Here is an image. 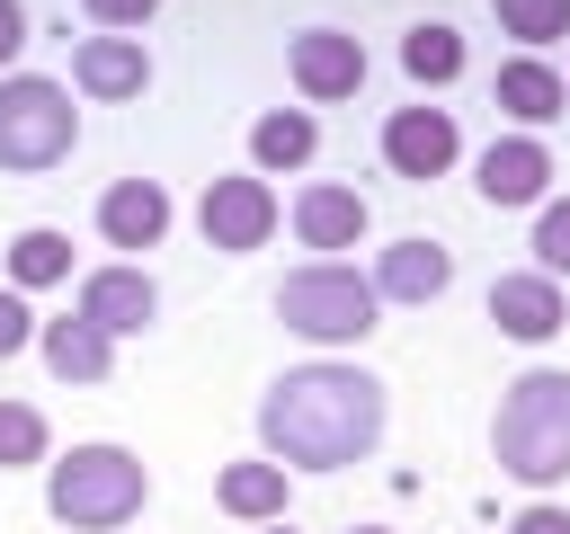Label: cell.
Segmentation results:
<instances>
[{
    "label": "cell",
    "mask_w": 570,
    "mask_h": 534,
    "mask_svg": "<svg viewBox=\"0 0 570 534\" xmlns=\"http://www.w3.org/2000/svg\"><path fill=\"white\" fill-rule=\"evenodd\" d=\"M383 383L365 365H338V356H312V365H285L267 392H258V445L267 463L285 472H347L383 445Z\"/></svg>",
    "instance_id": "6da1fadb"
},
{
    "label": "cell",
    "mask_w": 570,
    "mask_h": 534,
    "mask_svg": "<svg viewBox=\"0 0 570 534\" xmlns=\"http://www.w3.org/2000/svg\"><path fill=\"white\" fill-rule=\"evenodd\" d=\"M490 454H499V472L525 481V490L570 481V374H561V365H525V374L499 392Z\"/></svg>",
    "instance_id": "7a4b0ae2"
},
{
    "label": "cell",
    "mask_w": 570,
    "mask_h": 534,
    "mask_svg": "<svg viewBox=\"0 0 570 534\" xmlns=\"http://www.w3.org/2000/svg\"><path fill=\"white\" fill-rule=\"evenodd\" d=\"M142 498H151V472H142L134 445H107L98 436V445H71V454L45 463V507L71 534H116V525L142 516Z\"/></svg>",
    "instance_id": "3957f363"
},
{
    "label": "cell",
    "mask_w": 570,
    "mask_h": 534,
    "mask_svg": "<svg viewBox=\"0 0 570 534\" xmlns=\"http://www.w3.org/2000/svg\"><path fill=\"white\" fill-rule=\"evenodd\" d=\"M374 312H383L374 276H356V267H338V258H312V267H294V276L276 285V320H285L294 338H312V347H356V338H374Z\"/></svg>",
    "instance_id": "277c9868"
},
{
    "label": "cell",
    "mask_w": 570,
    "mask_h": 534,
    "mask_svg": "<svg viewBox=\"0 0 570 534\" xmlns=\"http://www.w3.org/2000/svg\"><path fill=\"white\" fill-rule=\"evenodd\" d=\"M71 142H80V107H71V89L45 80V71H9V80H0V169H18V178L62 169Z\"/></svg>",
    "instance_id": "5b68a950"
},
{
    "label": "cell",
    "mask_w": 570,
    "mask_h": 534,
    "mask_svg": "<svg viewBox=\"0 0 570 534\" xmlns=\"http://www.w3.org/2000/svg\"><path fill=\"white\" fill-rule=\"evenodd\" d=\"M196 231H205V249H223V258L267 249V240H276V187H267L258 169L205 178V196H196Z\"/></svg>",
    "instance_id": "8992f818"
},
{
    "label": "cell",
    "mask_w": 570,
    "mask_h": 534,
    "mask_svg": "<svg viewBox=\"0 0 570 534\" xmlns=\"http://www.w3.org/2000/svg\"><path fill=\"white\" fill-rule=\"evenodd\" d=\"M463 160V134H454V107H392L383 116V169L392 178H410V187H428V178H445Z\"/></svg>",
    "instance_id": "52a82bcc"
},
{
    "label": "cell",
    "mask_w": 570,
    "mask_h": 534,
    "mask_svg": "<svg viewBox=\"0 0 570 534\" xmlns=\"http://www.w3.org/2000/svg\"><path fill=\"white\" fill-rule=\"evenodd\" d=\"M472 187H481V205H499V214L552 205V142H543V134H499V142L472 160Z\"/></svg>",
    "instance_id": "ba28073f"
},
{
    "label": "cell",
    "mask_w": 570,
    "mask_h": 534,
    "mask_svg": "<svg viewBox=\"0 0 570 534\" xmlns=\"http://www.w3.org/2000/svg\"><path fill=\"white\" fill-rule=\"evenodd\" d=\"M80 320H98L107 338H142L151 320H160V285H151V267H134V258H107V267H89L80 276V303H71Z\"/></svg>",
    "instance_id": "9c48e42d"
},
{
    "label": "cell",
    "mask_w": 570,
    "mask_h": 534,
    "mask_svg": "<svg viewBox=\"0 0 570 534\" xmlns=\"http://www.w3.org/2000/svg\"><path fill=\"white\" fill-rule=\"evenodd\" d=\"M285 80H294L312 107L356 98V89H365V44H356L347 27H303V36L285 44Z\"/></svg>",
    "instance_id": "30bf717a"
},
{
    "label": "cell",
    "mask_w": 570,
    "mask_h": 534,
    "mask_svg": "<svg viewBox=\"0 0 570 534\" xmlns=\"http://www.w3.org/2000/svg\"><path fill=\"white\" fill-rule=\"evenodd\" d=\"M490 320H499V338H517V347H543V338H561V320H570V303H561V276H543V267H517V276H499V285H490Z\"/></svg>",
    "instance_id": "8fae6325"
},
{
    "label": "cell",
    "mask_w": 570,
    "mask_h": 534,
    "mask_svg": "<svg viewBox=\"0 0 570 534\" xmlns=\"http://www.w3.org/2000/svg\"><path fill=\"white\" fill-rule=\"evenodd\" d=\"M71 89L98 98V107L142 98V89H151V53H142V36H80V44H71Z\"/></svg>",
    "instance_id": "7c38bea8"
},
{
    "label": "cell",
    "mask_w": 570,
    "mask_h": 534,
    "mask_svg": "<svg viewBox=\"0 0 570 534\" xmlns=\"http://www.w3.org/2000/svg\"><path fill=\"white\" fill-rule=\"evenodd\" d=\"M169 187L160 178H116L107 196H98V240L107 249H160L169 240Z\"/></svg>",
    "instance_id": "4fadbf2b"
},
{
    "label": "cell",
    "mask_w": 570,
    "mask_h": 534,
    "mask_svg": "<svg viewBox=\"0 0 570 534\" xmlns=\"http://www.w3.org/2000/svg\"><path fill=\"white\" fill-rule=\"evenodd\" d=\"M490 98H499V116H508L517 134H543L552 116H570V80H561L543 53H517V62H499Z\"/></svg>",
    "instance_id": "5bb4252c"
},
{
    "label": "cell",
    "mask_w": 570,
    "mask_h": 534,
    "mask_svg": "<svg viewBox=\"0 0 570 534\" xmlns=\"http://www.w3.org/2000/svg\"><path fill=\"white\" fill-rule=\"evenodd\" d=\"M445 285H454V249L428 240V231H410V240H392V249L374 258V294H383V303H436Z\"/></svg>",
    "instance_id": "9a60e30c"
},
{
    "label": "cell",
    "mask_w": 570,
    "mask_h": 534,
    "mask_svg": "<svg viewBox=\"0 0 570 534\" xmlns=\"http://www.w3.org/2000/svg\"><path fill=\"white\" fill-rule=\"evenodd\" d=\"M294 240L321 249V258H330V249H356V240H365V196L338 187V178H312V187L294 196Z\"/></svg>",
    "instance_id": "2e32d148"
},
{
    "label": "cell",
    "mask_w": 570,
    "mask_h": 534,
    "mask_svg": "<svg viewBox=\"0 0 570 534\" xmlns=\"http://www.w3.org/2000/svg\"><path fill=\"white\" fill-rule=\"evenodd\" d=\"M36 356H45L53 383H107V374H116V338H107L98 320H80V312L45 320V329H36Z\"/></svg>",
    "instance_id": "e0dca14e"
},
{
    "label": "cell",
    "mask_w": 570,
    "mask_h": 534,
    "mask_svg": "<svg viewBox=\"0 0 570 534\" xmlns=\"http://www.w3.org/2000/svg\"><path fill=\"white\" fill-rule=\"evenodd\" d=\"M285 481H294V472L267 463V454H258V463H223V472H214V507L240 516V525H276V516H285Z\"/></svg>",
    "instance_id": "ac0fdd59"
},
{
    "label": "cell",
    "mask_w": 570,
    "mask_h": 534,
    "mask_svg": "<svg viewBox=\"0 0 570 534\" xmlns=\"http://www.w3.org/2000/svg\"><path fill=\"white\" fill-rule=\"evenodd\" d=\"M321 151V125H312V107H267L258 125H249V160H258V178H276V169H303Z\"/></svg>",
    "instance_id": "d6986e66"
},
{
    "label": "cell",
    "mask_w": 570,
    "mask_h": 534,
    "mask_svg": "<svg viewBox=\"0 0 570 534\" xmlns=\"http://www.w3.org/2000/svg\"><path fill=\"white\" fill-rule=\"evenodd\" d=\"M9 285H18V294H36V285H71V231L27 222V231L9 240Z\"/></svg>",
    "instance_id": "ffe728a7"
},
{
    "label": "cell",
    "mask_w": 570,
    "mask_h": 534,
    "mask_svg": "<svg viewBox=\"0 0 570 534\" xmlns=\"http://www.w3.org/2000/svg\"><path fill=\"white\" fill-rule=\"evenodd\" d=\"M401 71H410L419 89H445V80H463V36H454L445 18L410 27V36H401Z\"/></svg>",
    "instance_id": "44dd1931"
},
{
    "label": "cell",
    "mask_w": 570,
    "mask_h": 534,
    "mask_svg": "<svg viewBox=\"0 0 570 534\" xmlns=\"http://www.w3.org/2000/svg\"><path fill=\"white\" fill-rule=\"evenodd\" d=\"M27 463H53V427L36 400H0V472H27Z\"/></svg>",
    "instance_id": "7402d4cb"
},
{
    "label": "cell",
    "mask_w": 570,
    "mask_h": 534,
    "mask_svg": "<svg viewBox=\"0 0 570 534\" xmlns=\"http://www.w3.org/2000/svg\"><path fill=\"white\" fill-rule=\"evenodd\" d=\"M490 18H499V36H517L525 53H543V44L570 36V0H490Z\"/></svg>",
    "instance_id": "603a6c76"
},
{
    "label": "cell",
    "mask_w": 570,
    "mask_h": 534,
    "mask_svg": "<svg viewBox=\"0 0 570 534\" xmlns=\"http://www.w3.org/2000/svg\"><path fill=\"white\" fill-rule=\"evenodd\" d=\"M534 267L543 276H570V196L534 205Z\"/></svg>",
    "instance_id": "cb8c5ba5"
},
{
    "label": "cell",
    "mask_w": 570,
    "mask_h": 534,
    "mask_svg": "<svg viewBox=\"0 0 570 534\" xmlns=\"http://www.w3.org/2000/svg\"><path fill=\"white\" fill-rule=\"evenodd\" d=\"M36 329H45V320L27 312V294H18V285H0V365H9V356H27V347H36Z\"/></svg>",
    "instance_id": "d4e9b609"
},
{
    "label": "cell",
    "mask_w": 570,
    "mask_h": 534,
    "mask_svg": "<svg viewBox=\"0 0 570 534\" xmlns=\"http://www.w3.org/2000/svg\"><path fill=\"white\" fill-rule=\"evenodd\" d=\"M89 9V27L98 36H134V27H151L160 18V0H80Z\"/></svg>",
    "instance_id": "484cf974"
},
{
    "label": "cell",
    "mask_w": 570,
    "mask_h": 534,
    "mask_svg": "<svg viewBox=\"0 0 570 534\" xmlns=\"http://www.w3.org/2000/svg\"><path fill=\"white\" fill-rule=\"evenodd\" d=\"M508 534H570V507H561V498H525V507L508 516Z\"/></svg>",
    "instance_id": "4316f807"
},
{
    "label": "cell",
    "mask_w": 570,
    "mask_h": 534,
    "mask_svg": "<svg viewBox=\"0 0 570 534\" xmlns=\"http://www.w3.org/2000/svg\"><path fill=\"white\" fill-rule=\"evenodd\" d=\"M18 53H27V0H0V80H9Z\"/></svg>",
    "instance_id": "83f0119b"
},
{
    "label": "cell",
    "mask_w": 570,
    "mask_h": 534,
    "mask_svg": "<svg viewBox=\"0 0 570 534\" xmlns=\"http://www.w3.org/2000/svg\"><path fill=\"white\" fill-rule=\"evenodd\" d=\"M258 534H294V525H285V516H276V525H258Z\"/></svg>",
    "instance_id": "f1b7e54d"
},
{
    "label": "cell",
    "mask_w": 570,
    "mask_h": 534,
    "mask_svg": "<svg viewBox=\"0 0 570 534\" xmlns=\"http://www.w3.org/2000/svg\"><path fill=\"white\" fill-rule=\"evenodd\" d=\"M347 534H392V525H347Z\"/></svg>",
    "instance_id": "f546056e"
}]
</instances>
